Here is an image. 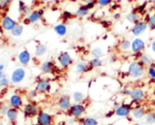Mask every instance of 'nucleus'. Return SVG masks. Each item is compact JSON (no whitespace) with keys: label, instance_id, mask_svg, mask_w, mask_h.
<instances>
[{"label":"nucleus","instance_id":"1","mask_svg":"<svg viewBox=\"0 0 155 125\" xmlns=\"http://www.w3.org/2000/svg\"><path fill=\"white\" fill-rule=\"evenodd\" d=\"M127 74L131 80H140L146 74V67L139 60H133L128 65Z\"/></svg>","mask_w":155,"mask_h":125},{"label":"nucleus","instance_id":"2","mask_svg":"<svg viewBox=\"0 0 155 125\" xmlns=\"http://www.w3.org/2000/svg\"><path fill=\"white\" fill-rule=\"evenodd\" d=\"M85 112H86V106L84 103H72V105L67 111L69 117H73L77 120L82 118Z\"/></svg>","mask_w":155,"mask_h":125},{"label":"nucleus","instance_id":"3","mask_svg":"<svg viewBox=\"0 0 155 125\" xmlns=\"http://www.w3.org/2000/svg\"><path fill=\"white\" fill-rule=\"evenodd\" d=\"M134 104L131 100L130 102H122L120 104L119 107H117L115 110V116L119 118H129L131 114L133 105Z\"/></svg>","mask_w":155,"mask_h":125},{"label":"nucleus","instance_id":"4","mask_svg":"<svg viewBox=\"0 0 155 125\" xmlns=\"http://www.w3.org/2000/svg\"><path fill=\"white\" fill-rule=\"evenodd\" d=\"M57 61L62 69H68L70 66H72L74 63V59L72 56L68 51L60 52L57 57Z\"/></svg>","mask_w":155,"mask_h":125},{"label":"nucleus","instance_id":"5","mask_svg":"<svg viewBox=\"0 0 155 125\" xmlns=\"http://www.w3.org/2000/svg\"><path fill=\"white\" fill-rule=\"evenodd\" d=\"M129 98L130 99V100L133 103L140 104L144 101V100L146 98V94H145V91L141 88L135 87V88H132L130 96Z\"/></svg>","mask_w":155,"mask_h":125},{"label":"nucleus","instance_id":"6","mask_svg":"<svg viewBox=\"0 0 155 125\" xmlns=\"http://www.w3.org/2000/svg\"><path fill=\"white\" fill-rule=\"evenodd\" d=\"M146 48V42L140 37H135L131 40V47H130V51L137 55L140 53H142L144 49Z\"/></svg>","mask_w":155,"mask_h":125},{"label":"nucleus","instance_id":"7","mask_svg":"<svg viewBox=\"0 0 155 125\" xmlns=\"http://www.w3.org/2000/svg\"><path fill=\"white\" fill-rule=\"evenodd\" d=\"M54 117L44 110H39L37 115V125H53Z\"/></svg>","mask_w":155,"mask_h":125},{"label":"nucleus","instance_id":"8","mask_svg":"<svg viewBox=\"0 0 155 125\" xmlns=\"http://www.w3.org/2000/svg\"><path fill=\"white\" fill-rule=\"evenodd\" d=\"M148 28H149V27H148L147 22L145 20H140L139 22L132 25V27L130 28V33L134 37H140L142 34H144Z\"/></svg>","mask_w":155,"mask_h":125},{"label":"nucleus","instance_id":"9","mask_svg":"<svg viewBox=\"0 0 155 125\" xmlns=\"http://www.w3.org/2000/svg\"><path fill=\"white\" fill-rule=\"evenodd\" d=\"M148 111L146 110V108L143 105L140 104H137L136 106L133 107L130 117L133 120H137L140 121L141 120H143L145 118V116L147 115Z\"/></svg>","mask_w":155,"mask_h":125},{"label":"nucleus","instance_id":"10","mask_svg":"<svg viewBox=\"0 0 155 125\" xmlns=\"http://www.w3.org/2000/svg\"><path fill=\"white\" fill-rule=\"evenodd\" d=\"M72 100H71V96H68V95H61L58 100H57V106L58 108L62 110V111H68V109L70 108V106L72 105Z\"/></svg>","mask_w":155,"mask_h":125},{"label":"nucleus","instance_id":"11","mask_svg":"<svg viewBox=\"0 0 155 125\" xmlns=\"http://www.w3.org/2000/svg\"><path fill=\"white\" fill-rule=\"evenodd\" d=\"M23 112H24L25 117L33 118V117H37V115L39 112V109H38V106L35 102H28L24 105Z\"/></svg>","mask_w":155,"mask_h":125},{"label":"nucleus","instance_id":"12","mask_svg":"<svg viewBox=\"0 0 155 125\" xmlns=\"http://www.w3.org/2000/svg\"><path fill=\"white\" fill-rule=\"evenodd\" d=\"M35 89L40 94L48 93L51 90V82L48 79H40L37 81Z\"/></svg>","mask_w":155,"mask_h":125},{"label":"nucleus","instance_id":"13","mask_svg":"<svg viewBox=\"0 0 155 125\" xmlns=\"http://www.w3.org/2000/svg\"><path fill=\"white\" fill-rule=\"evenodd\" d=\"M95 6H96V4H92V3H90V4H83L82 3L79 8H77L75 14L78 18H82L88 16L91 13V11L92 9H94Z\"/></svg>","mask_w":155,"mask_h":125},{"label":"nucleus","instance_id":"14","mask_svg":"<svg viewBox=\"0 0 155 125\" xmlns=\"http://www.w3.org/2000/svg\"><path fill=\"white\" fill-rule=\"evenodd\" d=\"M74 70H75L76 73H78V74H84V73L91 71L93 69L91 67L89 61L79 60L78 62H76V64L74 66Z\"/></svg>","mask_w":155,"mask_h":125},{"label":"nucleus","instance_id":"15","mask_svg":"<svg viewBox=\"0 0 155 125\" xmlns=\"http://www.w3.org/2000/svg\"><path fill=\"white\" fill-rule=\"evenodd\" d=\"M56 69H57V67H56L55 63L51 60L44 61L40 66L41 71L45 74H53L55 72Z\"/></svg>","mask_w":155,"mask_h":125},{"label":"nucleus","instance_id":"16","mask_svg":"<svg viewBox=\"0 0 155 125\" xmlns=\"http://www.w3.org/2000/svg\"><path fill=\"white\" fill-rule=\"evenodd\" d=\"M25 76H26V71L23 68H18L13 71L11 75V81L14 83H19L24 80Z\"/></svg>","mask_w":155,"mask_h":125},{"label":"nucleus","instance_id":"17","mask_svg":"<svg viewBox=\"0 0 155 125\" xmlns=\"http://www.w3.org/2000/svg\"><path fill=\"white\" fill-rule=\"evenodd\" d=\"M71 100L73 103H84L86 100V96L82 91L75 90L71 94Z\"/></svg>","mask_w":155,"mask_h":125},{"label":"nucleus","instance_id":"18","mask_svg":"<svg viewBox=\"0 0 155 125\" xmlns=\"http://www.w3.org/2000/svg\"><path fill=\"white\" fill-rule=\"evenodd\" d=\"M44 15V10L43 9H38V10H35L33 12H31L28 18L29 23H36L38 22V20L41 19V18L43 17Z\"/></svg>","mask_w":155,"mask_h":125},{"label":"nucleus","instance_id":"19","mask_svg":"<svg viewBox=\"0 0 155 125\" xmlns=\"http://www.w3.org/2000/svg\"><path fill=\"white\" fill-rule=\"evenodd\" d=\"M125 18H126V20L129 23H130L132 25L135 24V23H137V22H139L140 20H141L140 19V14L139 12H136V11H130V12H129L128 14H126Z\"/></svg>","mask_w":155,"mask_h":125},{"label":"nucleus","instance_id":"20","mask_svg":"<svg viewBox=\"0 0 155 125\" xmlns=\"http://www.w3.org/2000/svg\"><path fill=\"white\" fill-rule=\"evenodd\" d=\"M138 55V58L137 60H139L141 64H143L146 68L148 66H150V64L153 63L152 61V58L148 55V54H145V53H140V54H137Z\"/></svg>","mask_w":155,"mask_h":125},{"label":"nucleus","instance_id":"21","mask_svg":"<svg viewBox=\"0 0 155 125\" xmlns=\"http://www.w3.org/2000/svg\"><path fill=\"white\" fill-rule=\"evenodd\" d=\"M54 32L59 37H65L68 33V27L64 23H58L54 27Z\"/></svg>","mask_w":155,"mask_h":125},{"label":"nucleus","instance_id":"22","mask_svg":"<svg viewBox=\"0 0 155 125\" xmlns=\"http://www.w3.org/2000/svg\"><path fill=\"white\" fill-rule=\"evenodd\" d=\"M9 102H10V105L13 107V108H16V109H20L22 106H23V100H22V98L18 95V94H14L10 97V100H9Z\"/></svg>","mask_w":155,"mask_h":125},{"label":"nucleus","instance_id":"23","mask_svg":"<svg viewBox=\"0 0 155 125\" xmlns=\"http://www.w3.org/2000/svg\"><path fill=\"white\" fill-rule=\"evenodd\" d=\"M30 59H31V55L27 49L21 51L18 55V60L22 65H28Z\"/></svg>","mask_w":155,"mask_h":125},{"label":"nucleus","instance_id":"24","mask_svg":"<svg viewBox=\"0 0 155 125\" xmlns=\"http://www.w3.org/2000/svg\"><path fill=\"white\" fill-rule=\"evenodd\" d=\"M81 125H99V120L95 117L88 116L79 119Z\"/></svg>","mask_w":155,"mask_h":125},{"label":"nucleus","instance_id":"25","mask_svg":"<svg viewBox=\"0 0 155 125\" xmlns=\"http://www.w3.org/2000/svg\"><path fill=\"white\" fill-rule=\"evenodd\" d=\"M16 26V22L9 17H6L2 21V27L5 30H12Z\"/></svg>","mask_w":155,"mask_h":125},{"label":"nucleus","instance_id":"26","mask_svg":"<svg viewBox=\"0 0 155 125\" xmlns=\"http://www.w3.org/2000/svg\"><path fill=\"white\" fill-rule=\"evenodd\" d=\"M130 47H131V40L128 38H123L119 44V48L122 52L130 51Z\"/></svg>","mask_w":155,"mask_h":125},{"label":"nucleus","instance_id":"27","mask_svg":"<svg viewBox=\"0 0 155 125\" xmlns=\"http://www.w3.org/2000/svg\"><path fill=\"white\" fill-rule=\"evenodd\" d=\"M89 63L92 69H99L102 67L103 60L101 59V58H92L89 60Z\"/></svg>","mask_w":155,"mask_h":125},{"label":"nucleus","instance_id":"28","mask_svg":"<svg viewBox=\"0 0 155 125\" xmlns=\"http://www.w3.org/2000/svg\"><path fill=\"white\" fill-rule=\"evenodd\" d=\"M91 55L92 56V58H102L104 55V52H103L102 48L99 46H95L91 49Z\"/></svg>","mask_w":155,"mask_h":125},{"label":"nucleus","instance_id":"29","mask_svg":"<svg viewBox=\"0 0 155 125\" xmlns=\"http://www.w3.org/2000/svg\"><path fill=\"white\" fill-rule=\"evenodd\" d=\"M48 51V48L46 45L44 44H38L36 48H35V55L38 57H41L44 56Z\"/></svg>","mask_w":155,"mask_h":125},{"label":"nucleus","instance_id":"30","mask_svg":"<svg viewBox=\"0 0 155 125\" xmlns=\"http://www.w3.org/2000/svg\"><path fill=\"white\" fill-rule=\"evenodd\" d=\"M144 120H145V123L148 125L155 124V111L154 110L148 111L147 115L144 118Z\"/></svg>","mask_w":155,"mask_h":125},{"label":"nucleus","instance_id":"31","mask_svg":"<svg viewBox=\"0 0 155 125\" xmlns=\"http://www.w3.org/2000/svg\"><path fill=\"white\" fill-rule=\"evenodd\" d=\"M7 116H8L9 120H15L18 116V109L13 108V107L9 108L8 112H7Z\"/></svg>","mask_w":155,"mask_h":125},{"label":"nucleus","instance_id":"32","mask_svg":"<svg viewBox=\"0 0 155 125\" xmlns=\"http://www.w3.org/2000/svg\"><path fill=\"white\" fill-rule=\"evenodd\" d=\"M146 74L150 80L155 81V63L154 62L146 68Z\"/></svg>","mask_w":155,"mask_h":125},{"label":"nucleus","instance_id":"33","mask_svg":"<svg viewBox=\"0 0 155 125\" xmlns=\"http://www.w3.org/2000/svg\"><path fill=\"white\" fill-rule=\"evenodd\" d=\"M148 24V27L150 30H155V13L150 15L145 20Z\"/></svg>","mask_w":155,"mask_h":125},{"label":"nucleus","instance_id":"34","mask_svg":"<svg viewBox=\"0 0 155 125\" xmlns=\"http://www.w3.org/2000/svg\"><path fill=\"white\" fill-rule=\"evenodd\" d=\"M11 32H12V35H13V36H15V37H19V36L22 34V32H23V26H21V25H17V26L11 30Z\"/></svg>","mask_w":155,"mask_h":125},{"label":"nucleus","instance_id":"35","mask_svg":"<svg viewBox=\"0 0 155 125\" xmlns=\"http://www.w3.org/2000/svg\"><path fill=\"white\" fill-rule=\"evenodd\" d=\"M112 2H113V0H97L96 5L101 8H104V7H108L111 5Z\"/></svg>","mask_w":155,"mask_h":125},{"label":"nucleus","instance_id":"36","mask_svg":"<svg viewBox=\"0 0 155 125\" xmlns=\"http://www.w3.org/2000/svg\"><path fill=\"white\" fill-rule=\"evenodd\" d=\"M20 7H19V11L23 14V15H27L29 13V8L28 6H26L23 2H20Z\"/></svg>","mask_w":155,"mask_h":125},{"label":"nucleus","instance_id":"37","mask_svg":"<svg viewBox=\"0 0 155 125\" xmlns=\"http://www.w3.org/2000/svg\"><path fill=\"white\" fill-rule=\"evenodd\" d=\"M131 90L130 88H128V87H124L120 90V94L124 97H130V93H131Z\"/></svg>","mask_w":155,"mask_h":125},{"label":"nucleus","instance_id":"38","mask_svg":"<svg viewBox=\"0 0 155 125\" xmlns=\"http://www.w3.org/2000/svg\"><path fill=\"white\" fill-rule=\"evenodd\" d=\"M8 83H9V81H8V78L6 77V75L3 74L2 78L0 79V86H2V87H7V86L8 85Z\"/></svg>","mask_w":155,"mask_h":125},{"label":"nucleus","instance_id":"39","mask_svg":"<svg viewBox=\"0 0 155 125\" xmlns=\"http://www.w3.org/2000/svg\"><path fill=\"white\" fill-rule=\"evenodd\" d=\"M38 92L36 90V89L35 90H29L28 91V98L29 99H31V100H33V99H35V98H37L38 97Z\"/></svg>","mask_w":155,"mask_h":125},{"label":"nucleus","instance_id":"40","mask_svg":"<svg viewBox=\"0 0 155 125\" xmlns=\"http://www.w3.org/2000/svg\"><path fill=\"white\" fill-rule=\"evenodd\" d=\"M10 1L11 0H0V9L7 8L9 5Z\"/></svg>","mask_w":155,"mask_h":125},{"label":"nucleus","instance_id":"41","mask_svg":"<svg viewBox=\"0 0 155 125\" xmlns=\"http://www.w3.org/2000/svg\"><path fill=\"white\" fill-rule=\"evenodd\" d=\"M8 110V109L7 105H5V104L0 105V114H1V115H3V116L6 115Z\"/></svg>","mask_w":155,"mask_h":125},{"label":"nucleus","instance_id":"42","mask_svg":"<svg viewBox=\"0 0 155 125\" xmlns=\"http://www.w3.org/2000/svg\"><path fill=\"white\" fill-rule=\"evenodd\" d=\"M113 115H115V110H111L107 111L106 114H105V117H106L107 119H110V118H111Z\"/></svg>","mask_w":155,"mask_h":125},{"label":"nucleus","instance_id":"43","mask_svg":"<svg viewBox=\"0 0 155 125\" xmlns=\"http://www.w3.org/2000/svg\"><path fill=\"white\" fill-rule=\"evenodd\" d=\"M81 2L83 4H90V3L96 4L97 3V0H81Z\"/></svg>","mask_w":155,"mask_h":125},{"label":"nucleus","instance_id":"44","mask_svg":"<svg viewBox=\"0 0 155 125\" xmlns=\"http://www.w3.org/2000/svg\"><path fill=\"white\" fill-rule=\"evenodd\" d=\"M150 49L151 51L155 54V39H153L150 43Z\"/></svg>","mask_w":155,"mask_h":125},{"label":"nucleus","instance_id":"45","mask_svg":"<svg viewBox=\"0 0 155 125\" xmlns=\"http://www.w3.org/2000/svg\"><path fill=\"white\" fill-rule=\"evenodd\" d=\"M109 61H110V62H114V61H115V58H114V57H112V56H111V57H110V58H109Z\"/></svg>","mask_w":155,"mask_h":125},{"label":"nucleus","instance_id":"46","mask_svg":"<svg viewBox=\"0 0 155 125\" xmlns=\"http://www.w3.org/2000/svg\"><path fill=\"white\" fill-rule=\"evenodd\" d=\"M58 125H69L68 123H67L66 121H61V122H59Z\"/></svg>","mask_w":155,"mask_h":125},{"label":"nucleus","instance_id":"47","mask_svg":"<svg viewBox=\"0 0 155 125\" xmlns=\"http://www.w3.org/2000/svg\"><path fill=\"white\" fill-rule=\"evenodd\" d=\"M149 3H151V4H154L155 5V0H147Z\"/></svg>","mask_w":155,"mask_h":125},{"label":"nucleus","instance_id":"48","mask_svg":"<svg viewBox=\"0 0 155 125\" xmlns=\"http://www.w3.org/2000/svg\"><path fill=\"white\" fill-rule=\"evenodd\" d=\"M4 68H5V66H4V65L0 64V71H2L4 70Z\"/></svg>","mask_w":155,"mask_h":125},{"label":"nucleus","instance_id":"49","mask_svg":"<svg viewBox=\"0 0 155 125\" xmlns=\"http://www.w3.org/2000/svg\"><path fill=\"white\" fill-rule=\"evenodd\" d=\"M2 76H3V73H2V71H0V79L2 78Z\"/></svg>","mask_w":155,"mask_h":125},{"label":"nucleus","instance_id":"50","mask_svg":"<svg viewBox=\"0 0 155 125\" xmlns=\"http://www.w3.org/2000/svg\"><path fill=\"white\" fill-rule=\"evenodd\" d=\"M69 1H71V2H77L78 0H69Z\"/></svg>","mask_w":155,"mask_h":125},{"label":"nucleus","instance_id":"51","mask_svg":"<svg viewBox=\"0 0 155 125\" xmlns=\"http://www.w3.org/2000/svg\"><path fill=\"white\" fill-rule=\"evenodd\" d=\"M153 93L155 94V87H154V91H153Z\"/></svg>","mask_w":155,"mask_h":125}]
</instances>
